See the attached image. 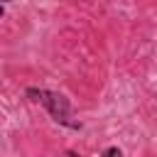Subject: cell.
Segmentation results:
<instances>
[{
    "label": "cell",
    "instance_id": "1",
    "mask_svg": "<svg viewBox=\"0 0 157 157\" xmlns=\"http://www.w3.org/2000/svg\"><path fill=\"white\" fill-rule=\"evenodd\" d=\"M25 96H27L29 101L39 103L56 125L69 128V130H81V128H83L78 120H74L71 101H69L64 93H56V91H49V88H39V86H27V88H25Z\"/></svg>",
    "mask_w": 157,
    "mask_h": 157
},
{
    "label": "cell",
    "instance_id": "2",
    "mask_svg": "<svg viewBox=\"0 0 157 157\" xmlns=\"http://www.w3.org/2000/svg\"><path fill=\"white\" fill-rule=\"evenodd\" d=\"M101 157H123V152H120V147L110 145V147H105V150L101 152Z\"/></svg>",
    "mask_w": 157,
    "mask_h": 157
},
{
    "label": "cell",
    "instance_id": "3",
    "mask_svg": "<svg viewBox=\"0 0 157 157\" xmlns=\"http://www.w3.org/2000/svg\"><path fill=\"white\" fill-rule=\"evenodd\" d=\"M66 155H69V157H78V155H76L74 150H66Z\"/></svg>",
    "mask_w": 157,
    "mask_h": 157
},
{
    "label": "cell",
    "instance_id": "4",
    "mask_svg": "<svg viewBox=\"0 0 157 157\" xmlns=\"http://www.w3.org/2000/svg\"><path fill=\"white\" fill-rule=\"evenodd\" d=\"M2 15H5V7H2V5H0V17H2Z\"/></svg>",
    "mask_w": 157,
    "mask_h": 157
},
{
    "label": "cell",
    "instance_id": "5",
    "mask_svg": "<svg viewBox=\"0 0 157 157\" xmlns=\"http://www.w3.org/2000/svg\"><path fill=\"white\" fill-rule=\"evenodd\" d=\"M5 2H12V0H0V5H5Z\"/></svg>",
    "mask_w": 157,
    "mask_h": 157
}]
</instances>
